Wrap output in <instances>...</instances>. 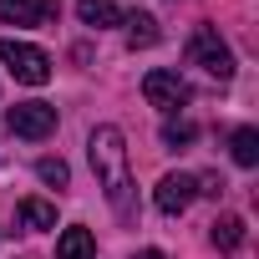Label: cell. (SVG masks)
I'll return each instance as SVG.
<instances>
[{"label": "cell", "mask_w": 259, "mask_h": 259, "mask_svg": "<svg viewBox=\"0 0 259 259\" xmlns=\"http://www.w3.org/2000/svg\"><path fill=\"white\" fill-rule=\"evenodd\" d=\"M193 193H198V178H193V173H168V178L158 183V208L173 219V213H183V208L193 203Z\"/></svg>", "instance_id": "7"}, {"label": "cell", "mask_w": 259, "mask_h": 259, "mask_svg": "<svg viewBox=\"0 0 259 259\" xmlns=\"http://www.w3.org/2000/svg\"><path fill=\"white\" fill-rule=\"evenodd\" d=\"M133 259H163V254H158V249H143V254H133Z\"/></svg>", "instance_id": "16"}, {"label": "cell", "mask_w": 259, "mask_h": 259, "mask_svg": "<svg viewBox=\"0 0 259 259\" xmlns=\"http://www.w3.org/2000/svg\"><path fill=\"white\" fill-rule=\"evenodd\" d=\"M76 16H81V26L102 31V26H117L122 21V6H117V0H76Z\"/></svg>", "instance_id": "8"}, {"label": "cell", "mask_w": 259, "mask_h": 259, "mask_svg": "<svg viewBox=\"0 0 259 259\" xmlns=\"http://www.w3.org/2000/svg\"><path fill=\"white\" fill-rule=\"evenodd\" d=\"M143 97H148L153 107H163V112H178L193 92H188V81H183L178 71H148V76H143Z\"/></svg>", "instance_id": "5"}, {"label": "cell", "mask_w": 259, "mask_h": 259, "mask_svg": "<svg viewBox=\"0 0 259 259\" xmlns=\"http://www.w3.org/2000/svg\"><path fill=\"white\" fill-rule=\"evenodd\" d=\"M6 127H11L16 138L41 143V138L56 133V107H51V102H16V107L6 112Z\"/></svg>", "instance_id": "4"}, {"label": "cell", "mask_w": 259, "mask_h": 259, "mask_svg": "<svg viewBox=\"0 0 259 259\" xmlns=\"http://www.w3.org/2000/svg\"><path fill=\"white\" fill-rule=\"evenodd\" d=\"M208 239H213V249H224V254H234V249L244 244V219H239V213H224V219H213V229H208Z\"/></svg>", "instance_id": "11"}, {"label": "cell", "mask_w": 259, "mask_h": 259, "mask_svg": "<svg viewBox=\"0 0 259 259\" xmlns=\"http://www.w3.org/2000/svg\"><path fill=\"white\" fill-rule=\"evenodd\" d=\"M229 148H234V163L239 168H254L259 163V133H254V127H239V133L229 138Z\"/></svg>", "instance_id": "13"}, {"label": "cell", "mask_w": 259, "mask_h": 259, "mask_svg": "<svg viewBox=\"0 0 259 259\" xmlns=\"http://www.w3.org/2000/svg\"><path fill=\"white\" fill-rule=\"evenodd\" d=\"M0 66H6L16 81H26V87H46L51 81V56L41 51V46H31V41H0Z\"/></svg>", "instance_id": "2"}, {"label": "cell", "mask_w": 259, "mask_h": 259, "mask_svg": "<svg viewBox=\"0 0 259 259\" xmlns=\"http://www.w3.org/2000/svg\"><path fill=\"white\" fill-rule=\"evenodd\" d=\"M56 0H0V21L6 26H46L56 21Z\"/></svg>", "instance_id": "6"}, {"label": "cell", "mask_w": 259, "mask_h": 259, "mask_svg": "<svg viewBox=\"0 0 259 259\" xmlns=\"http://www.w3.org/2000/svg\"><path fill=\"white\" fill-rule=\"evenodd\" d=\"M163 143H168V148H188V143H193V122H168V127H163Z\"/></svg>", "instance_id": "15"}, {"label": "cell", "mask_w": 259, "mask_h": 259, "mask_svg": "<svg viewBox=\"0 0 259 259\" xmlns=\"http://www.w3.org/2000/svg\"><path fill=\"white\" fill-rule=\"evenodd\" d=\"M87 158H92V168H97V183H102V193H107L112 213H117L122 224H133V219H138L133 168H127V143H122V133H117L112 122L92 127V138H87Z\"/></svg>", "instance_id": "1"}, {"label": "cell", "mask_w": 259, "mask_h": 259, "mask_svg": "<svg viewBox=\"0 0 259 259\" xmlns=\"http://www.w3.org/2000/svg\"><path fill=\"white\" fill-rule=\"evenodd\" d=\"M16 219H21V229H31V234H41V229H56V208H51L46 198H26V203L16 208Z\"/></svg>", "instance_id": "10"}, {"label": "cell", "mask_w": 259, "mask_h": 259, "mask_svg": "<svg viewBox=\"0 0 259 259\" xmlns=\"http://www.w3.org/2000/svg\"><path fill=\"white\" fill-rule=\"evenodd\" d=\"M188 56H193L208 76H219V81H229V76H234V51L219 41V31H213V26H193V36H188Z\"/></svg>", "instance_id": "3"}, {"label": "cell", "mask_w": 259, "mask_h": 259, "mask_svg": "<svg viewBox=\"0 0 259 259\" xmlns=\"http://www.w3.org/2000/svg\"><path fill=\"white\" fill-rule=\"evenodd\" d=\"M97 254V239L76 224V229H66L61 239H56V259H92Z\"/></svg>", "instance_id": "12"}, {"label": "cell", "mask_w": 259, "mask_h": 259, "mask_svg": "<svg viewBox=\"0 0 259 259\" xmlns=\"http://www.w3.org/2000/svg\"><path fill=\"white\" fill-rule=\"evenodd\" d=\"M36 173H41V183H51V188H66V183H71V168H66L61 158H41Z\"/></svg>", "instance_id": "14"}, {"label": "cell", "mask_w": 259, "mask_h": 259, "mask_svg": "<svg viewBox=\"0 0 259 259\" xmlns=\"http://www.w3.org/2000/svg\"><path fill=\"white\" fill-rule=\"evenodd\" d=\"M158 21L148 16V11H133V16H127V46H133V51H148V46H158Z\"/></svg>", "instance_id": "9"}]
</instances>
